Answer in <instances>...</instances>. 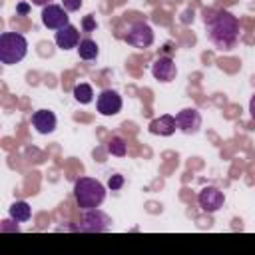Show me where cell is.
<instances>
[{
    "label": "cell",
    "mask_w": 255,
    "mask_h": 255,
    "mask_svg": "<svg viewBox=\"0 0 255 255\" xmlns=\"http://www.w3.org/2000/svg\"><path fill=\"white\" fill-rule=\"evenodd\" d=\"M110 225H112L110 215L104 213L98 207H92V209H82V215H80L78 223L72 225L70 229L84 231V233H100V231H108Z\"/></svg>",
    "instance_id": "4"
},
{
    "label": "cell",
    "mask_w": 255,
    "mask_h": 255,
    "mask_svg": "<svg viewBox=\"0 0 255 255\" xmlns=\"http://www.w3.org/2000/svg\"><path fill=\"white\" fill-rule=\"evenodd\" d=\"M108 151H110L112 155H116V157H124L126 151H128V145H126V141H124L120 135H114V137L108 141Z\"/></svg>",
    "instance_id": "17"
},
{
    "label": "cell",
    "mask_w": 255,
    "mask_h": 255,
    "mask_svg": "<svg viewBox=\"0 0 255 255\" xmlns=\"http://www.w3.org/2000/svg\"><path fill=\"white\" fill-rule=\"evenodd\" d=\"M8 211H10V217H12L16 223H24V221H28L30 215H32V207H30L26 201H14Z\"/></svg>",
    "instance_id": "15"
},
{
    "label": "cell",
    "mask_w": 255,
    "mask_h": 255,
    "mask_svg": "<svg viewBox=\"0 0 255 255\" xmlns=\"http://www.w3.org/2000/svg\"><path fill=\"white\" fill-rule=\"evenodd\" d=\"M32 4H36V6H48V4H52V0H32Z\"/></svg>",
    "instance_id": "23"
},
{
    "label": "cell",
    "mask_w": 255,
    "mask_h": 255,
    "mask_svg": "<svg viewBox=\"0 0 255 255\" xmlns=\"http://www.w3.org/2000/svg\"><path fill=\"white\" fill-rule=\"evenodd\" d=\"M124 40H126V44L143 50V48H149L153 44V30L147 22H141V20L131 22L128 26V32L124 34Z\"/></svg>",
    "instance_id": "5"
},
{
    "label": "cell",
    "mask_w": 255,
    "mask_h": 255,
    "mask_svg": "<svg viewBox=\"0 0 255 255\" xmlns=\"http://www.w3.org/2000/svg\"><path fill=\"white\" fill-rule=\"evenodd\" d=\"M175 122L179 131H183L185 135H193L201 128V114L195 108H185L175 114Z\"/></svg>",
    "instance_id": "9"
},
{
    "label": "cell",
    "mask_w": 255,
    "mask_h": 255,
    "mask_svg": "<svg viewBox=\"0 0 255 255\" xmlns=\"http://www.w3.org/2000/svg\"><path fill=\"white\" fill-rule=\"evenodd\" d=\"M205 34L217 50L227 52L237 46L241 24L229 10H215L211 12V16H205Z\"/></svg>",
    "instance_id": "1"
},
{
    "label": "cell",
    "mask_w": 255,
    "mask_h": 255,
    "mask_svg": "<svg viewBox=\"0 0 255 255\" xmlns=\"http://www.w3.org/2000/svg\"><path fill=\"white\" fill-rule=\"evenodd\" d=\"M56 124H58L56 114L50 110H38L32 114V126L36 128L38 133H44V135L52 133L56 129Z\"/></svg>",
    "instance_id": "12"
},
{
    "label": "cell",
    "mask_w": 255,
    "mask_h": 255,
    "mask_svg": "<svg viewBox=\"0 0 255 255\" xmlns=\"http://www.w3.org/2000/svg\"><path fill=\"white\" fill-rule=\"evenodd\" d=\"M147 129H149V133H153V135H163V137H167V135L175 133V129H177V122H175V116L163 114V116H159V118L151 120Z\"/></svg>",
    "instance_id": "13"
},
{
    "label": "cell",
    "mask_w": 255,
    "mask_h": 255,
    "mask_svg": "<svg viewBox=\"0 0 255 255\" xmlns=\"http://www.w3.org/2000/svg\"><path fill=\"white\" fill-rule=\"evenodd\" d=\"M28 54V40L18 32L0 34V62L6 66L18 64Z\"/></svg>",
    "instance_id": "3"
},
{
    "label": "cell",
    "mask_w": 255,
    "mask_h": 255,
    "mask_svg": "<svg viewBox=\"0 0 255 255\" xmlns=\"http://www.w3.org/2000/svg\"><path fill=\"white\" fill-rule=\"evenodd\" d=\"M78 56L82 58V60H96L98 58V54H100V46L96 44V40H92V38H82L80 40V44H78Z\"/></svg>",
    "instance_id": "14"
},
{
    "label": "cell",
    "mask_w": 255,
    "mask_h": 255,
    "mask_svg": "<svg viewBox=\"0 0 255 255\" xmlns=\"http://www.w3.org/2000/svg\"><path fill=\"white\" fill-rule=\"evenodd\" d=\"M122 185H124V175H120V173H114V175L108 179V187H110L112 191H118Z\"/></svg>",
    "instance_id": "19"
},
{
    "label": "cell",
    "mask_w": 255,
    "mask_h": 255,
    "mask_svg": "<svg viewBox=\"0 0 255 255\" xmlns=\"http://www.w3.org/2000/svg\"><path fill=\"white\" fill-rule=\"evenodd\" d=\"M96 28H98V24H96V16H94V14L84 16V20H82V30H84V32H94Z\"/></svg>",
    "instance_id": "18"
},
{
    "label": "cell",
    "mask_w": 255,
    "mask_h": 255,
    "mask_svg": "<svg viewBox=\"0 0 255 255\" xmlns=\"http://www.w3.org/2000/svg\"><path fill=\"white\" fill-rule=\"evenodd\" d=\"M74 197L80 209L100 207L106 199V185L94 177H80L74 183Z\"/></svg>",
    "instance_id": "2"
},
{
    "label": "cell",
    "mask_w": 255,
    "mask_h": 255,
    "mask_svg": "<svg viewBox=\"0 0 255 255\" xmlns=\"http://www.w3.org/2000/svg\"><path fill=\"white\" fill-rule=\"evenodd\" d=\"M62 4H64V8H66L68 12H78L84 2H82V0H62Z\"/></svg>",
    "instance_id": "20"
},
{
    "label": "cell",
    "mask_w": 255,
    "mask_h": 255,
    "mask_svg": "<svg viewBox=\"0 0 255 255\" xmlns=\"http://www.w3.org/2000/svg\"><path fill=\"white\" fill-rule=\"evenodd\" d=\"M249 114H251V118L255 120V94H253L251 100H249Z\"/></svg>",
    "instance_id": "22"
},
{
    "label": "cell",
    "mask_w": 255,
    "mask_h": 255,
    "mask_svg": "<svg viewBox=\"0 0 255 255\" xmlns=\"http://www.w3.org/2000/svg\"><path fill=\"white\" fill-rule=\"evenodd\" d=\"M42 24L46 26V28H50V30H60V28H64L66 24H70L68 20H70V16H68V10L64 8V6H58V4H48V6H44L42 8Z\"/></svg>",
    "instance_id": "6"
},
{
    "label": "cell",
    "mask_w": 255,
    "mask_h": 255,
    "mask_svg": "<svg viewBox=\"0 0 255 255\" xmlns=\"http://www.w3.org/2000/svg\"><path fill=\"white\" fill-rule=\"evenodd\" d=\"M16 12H18L20 16H26V14L30 12V4H28V2H20V4L16 6Z\"/></svg>",
    "instance_id": "21"
},
{
    "label": "cell",
    "mask_w": 255,
    "mask_h": 255,
    "mask_svg": "<svg viewBox=\"0 0 255 255\" xmlns=\"http://www.w3.org/2000/svg\"><path fill=\"white\" fill-rule=\"evenodd\" d=\"M124 102H122V96L116 92V90H102L98 100H96V108L102 116H116L120 114Z\"/></svg>",
    "instance_id": "8"
},
{
    "label": "cell",
    "mask_w": 255,
    "mask_h": 255,
    "mask_svg": "<svg viewBox=\"0 0 255 255\" xmlns=\"http://www.w3.org/2000/svg\"><path fill=\"white\" fill-rule=\"evenodd\" d=\"M54 42L60 50H72V48H78L80 44V32L76 26L72 24H66L64 28L56 30V36H54Z\"/></svg>",
    "instance_id": "11"
},
{
    "label": "cell",
    "mask_w": 255,
    "mask_h": 255,
    "mask_svg": "<svg viewBox=\"0 0 255 255\" xmlns=\"http://www.w3.org/2000/svg\"><path fill=\"white\" fill-rule=\"evenodd\" d=\"M197 203H199V207H201L205 213H215V211H219V209L223 207L225 195H223V191H219L217 187L207 185V187H203V189L197 193Z\"/></svg>",
    "instance_id": "7"
},
{
    "label": "cell",
    "mask_w": 255,
    "mask_h": 255,
    "mask_svg": "<svg viewBox=\"0 0 255 255\" xmlns=\"http://www.w3.org/2000/svg\"><path fill=\"white\" fill-rule=\"evenodd\" d=\"M74 100L78 102V104H90L92 100H94V90H92V86L90 84H78V86H74Z\"/></svg>",
    "instance_id": "16"
},
{
    "label": "cell",
    "mask_w": 255,
    "mask_h": 255,
    "mask_svg": "<svg viewBox=\"0 0 255 255\" xmlns=\"http://www.w3.org/2000/svg\"><path fill=\"white\" fill-rule=\"evenodd\" d=\"M151 76H153L157 82H161V84H169V82H173L175 76H177V66H175V62H173L169 56H161V58H157V60L153 62V66H151Z\"/></svg>",
    "instance_id": "10"
}]
</instances>
